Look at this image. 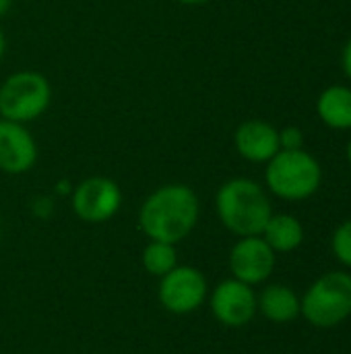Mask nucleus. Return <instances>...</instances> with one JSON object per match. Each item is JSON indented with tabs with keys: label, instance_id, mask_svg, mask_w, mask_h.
Returning a JSON list of instances; mask_svg holds the SVG:
<instances>
[{
	"label": "nucleus",
	"instance_id": "nucleus-16",
	"mask_svg": "<svg viewBox=\"0 0 351 354\" xmlns=\"http://www.w3.org/2000/svg\"><path fill=\"white\" fill-rule=\"evenodd\" d=\"M331 251L343 268L351 270V220L341 222L335 228L331 236Z\"/></svg>",
	"mask_w": 351,
	"mask_h": 354
},
{
	"label": "nucleus",
	"instance_id": "nucleus-25",
	"mask_svg": "<svg viewBox=\"0 0 351 354\" xmlns=\"http://www.w3.org/2000/svg\"><path fill=\"white\" fill-rule=\"evenodd\" d=\"M0 234H2V224H0Z\"/></svg>",
	"mask_w": 351,
	"mask_h": 354
},
{
	"label": "nucleus",
	"instance_id": "nucleus-4",
	"mask_svg": "<svg viewBox=\"0 0 351 354\" xmlns=\"http://www.w3.org/2000/svg\"><path fill=\"white\" fill-rule=\"evenodd\" d=\"M300 317L312 328L333 330L351 317V274L333 270L317 278L300 297Z\"/></svg>",
	"mask_w": 351,
	"mask_h": 354
},
{
	"label": "nucleus",
	"instance_id": "nucleus-11",
	"mask_svg": "<svg viewBox=\"0 0 351 354\" xmlns=\"http://www.w3.org/2000/svg\"><path fill=\"white\" fill-rule=\"evenodd\" d=\"M236 153L250 164H267L279 147V129L263 118L240 122L232 135Z\"/></svg>",
	"mask_w": 351,
	"mask_h": 354
},
{
	"label": "nucleus",
	"instance_id": "nucleus-1",
	"mask_svg": "<svg viewBox=\"0 0 351 354\" xmlns=\"http://www.w3.org/2000/svg\"><path fill=\"white\" fill-rule=\"evenodd\" d=\"M201 220V199L184 183H166L153 189L139 207V230L147 241L178 245L188 239Z\"/></svg>",
	"mask_w": 351,
	"mask_h": 354
},
{
	"label": "nucleus",
	"instance_id": "nucleus-5",
	"mask_svg": "<svg viewBox=\"0 0 351 354\" xmlns=\"http://www.w3.org/2000/svg\"><path fill=\"white\" fill-rule=\"evenodd\" d=\"M52 95V83L43 73L14 71L0 83V118L29 124L48 112Z\"/></svg>",
	"mask_w": 351,
	"mask_h": 354
},
{
	"label": "nucleus",
	"instance_id": "nucleus-20",
	"mask_svg": "<svg viewBox=\"0 0 351 354\" xmlns=\"http://www.w3.org/2000/svg\"><path fill=\"white\" fill-rule=\"evenodd\" d=\"M70 191H72V187H70L66 180H60V183L56 185V193H58V195H70Z\"/></svg>",
	"mask_w": 351,
	"mask_h": 354
},
{
	"label": "nucleus",
	"instance_id": "nucleus-19",
	"mask_svg": "<svg viewBox=\"0 0 351 354\" xmlns=\"http://www.w3.org/2000/svg\"><path fill=\"white\" fill-rule=\"evenodd\" d=\"M341 71H343L345 79L351 83V37L341 50Z\"/></svg>",
	"mask_w": 351,
	"mask_h": 354
},
{
	"label": "nucleus",
	"instance_id": "nucleus-18",
	"mask_svg": "<svg viewBox=\"0 0 351 354\" xmlns=\"http://www.w3.org/2000/svg\"><path fill=\"white\" fill-rule=\"evenodd\" d=\"M31 209L37 218H48L54 212V201L50 197H35L31 203Z\"/></svg>",
	"mask_w": 351,
	"mask_h": 354
},
{
	"label": "nucleus",
	"instance_id": "nucleus-8",
	"mask_svg": "<svg viewBox=\"0 0 351 354\" xmlns=\"http://www.w3.org/2000/svg\"><path fill=\"white\" fill-rule=\"evenodd\" d=\"M207 301L217 324L232 330L248 326L259 313L254 288L236 278L221 280L213 290H209Z\"/></svg>",
	"mask_w": 351,
	"mask_h": 354
},
{
	"label": "nucleus",
	"instance_id": "nucleus-17",
	"mask_svg": "<svg viewBox=\"0 0 351 354\" xmlns=\"http://www.w3.org/2000/svg\"><path fill=\"white\" fill-rule=\"evenodd\" d=\"M306 137L300 127H283L279 129V147L281 149H304Z\"/></svg>",
	"mask_w": 351,
	"mask_h": 354
},
{
	"label": "nucleus",
	"instance_id": "nucleus-2",
	"mask_svg": "<svg viewBox=\"0 0 351 354\" xmlns=\"http://www.w3.org/2000/svg\"><path fill=\"white\" fill-rule=\"evenodd\" d=\"M215 214L221 226L234 236H259L273 216L271 195L259 180L234 176L217 189Z\"/></svg>",
	"mask_w": 351,
	"mask_h": 354
},
{
	"label": "nucleus",
	"instance_id": "nucleus-23",
	"mask_svg": "<svg viewBox=\"0 0 351 354\" xmlns=\"http://www.w3.org/2000/svg\"><path fill=\"white\" fill-rule=\"evenodd\" d=\"M178 2L184 6H203V4H209L211 0H178Z\"/></svg>",
	"mask_w": 351,
	"mask_h": 354
},
{
	"label": "nucleus",
	"instance_id": "nucleus-14",
	"mask_svg": "<svg viewBox=\"0 0 351 354\" xmlns=\"http://www.w3.org/2000/svg\"><path fill=\"white\" fill-rule=\"evenodd\" d=\"M261 236L275 253H292L302 247L306 230H304V224L296 216L273 212Z\"/></svg>",
	"mask_w": 351,
	"mask_h": 354
},
{
	"label": "nucleus",
	"instance_id": "nucleus-10",
	"mask_svg": "<svg viewBox=\"0 0 351 354\" xmlns=\"http://www.w3.org/2000/svg\"><path fill=\"white\" fill-rule=\"evenodd\" d=\"M39 160L37 139L27 124L0 118V172L21 176L35 168Z\"/></svg>",
	"mask_w": 351,
	"mask_h": 354
},
{
	"label": "nucleus",
	"instance_id": "nucleus-24",
	"mask_svg": "<svg viewBox=\"0 0 351 354\" xmlns=\"http://www.w3.org/2000/svg\"><path fill=\"white\" fill-rule=\"evenodd\" d=\"M345 160H348V164H350L351 168V137L350 141H348V145H345Z\"/></svg>",
	"mask_w": 351,
	"mask_h": 354
},
{
	"label": "nucleus",
	"instance_id": "nucleus-22",
	"mask_svg": "<svg viewBox=\"0 0 351 354\" xmlns=\"http://www.w3.org/2000/svg\"><path fill=\"white\" fill-rule=\"evenodd\" d=\"M4 54H6V35H4V31L0 27V64L4 60Z\"/></svg>",
	"mask_w": 351,
	"mask_h": 354
},
{
	"label": "nucleus",
	"instance_id": "nucleus-3",
	"mask_svg": "<svg viewBox=\"0 0 351 354\" xmlns=\"http://www.w3.org/2000/svg\"><path fill=\"white\" fill-rule=\"evenodd\" d=\"M323 166L317 156L304 149H279L265 164V189L269 195L298 203L306 201L323 185Z\"/></svg>",
	"mask_w": 351,
	"mask_h": 354
},
{
	"label": "nucleus",
	"instance_id": "nucleus-13",
	"mask_svg": "<svg viewBox=\"0 0 351 354\" xmlns=\"http://www.w3.org/2000/svg\"><path fill=\"white\" fill-rule=\"evenodd\" d=\"M317 116L333 131H351V85L325 87L317 97Z\"/></svg>",
	"mask_w": 351,
	"mask_h": 354
},
{
	"label": "nucleus",
	"instance_id": "nucleus-9",
	"mask_svg": "<svg viewBox=\"0 0 351 354\" xmlns=\"http://www.w3.org/2000/svg\"><path fill=\"white\" fill-rule=\"evenodd\" d=\"M275 263H277V253L265 243L261 234L238 239L230 249V257H228L232 278L248 286L265 284L273 276Z\"/></svg>",
	"mask_w": 351,
	"mask_h": 354
},
{
	"label": "nucleus",
	"instance_id": "nucleus-21",
	"mask_svg": "<svg viewBox=\"0 0 351 354\" xmlns=\"http://www.w3.org/2000/svg\"><path fill=\"white\" fill-rule=\"evenodd\" d=\"M12 4H14V0H0V19L8 15V10L12 8Z\"/></svg>",
	"mask_w": 351,
	"mask_h": 354
},
{
	"label": "nucleus",
	"instance_id": "nucleus-15",
	"mask_svg": "<svg viewBox=\"0 0 351 354\" xmlns=\"http://www.w3.org/2000/svg\"><path fill=\"white\" fill-rule=\"evenodd\" d=\"M141 266L143 270L153 276V278H161L168 272H172L178 266V251L176 245L170 243H159V241H149L143 247L141 253Z\"/></svg>",
	"mask_w": 351,
	"mask_h": 354
},
{
	"label": "nucleus",
	"instance_id": "nucleus-7",
	"mask_svg": "<svg viewBox=\"0 0 351 354\" xmlns=\"http://www.w3.org/2000/svg\"><path fill=\"white\" fill-rule=\"evenodd\" d=\"M209 290V282L199 268L176 266L159 278L157 301L172 315H190L205 305Z\"/></svg>",
	"mask_w": 351,
	"mask_h": 354
},
{
	"label": "nucleus",
	"instance_id": "nucleus-6",
	"mask_svg": "<svg viewBox=\"0 0 351 354\" xmlns=\"http://www.w3.org/2000/svg\"><path fill=\"white\" fill-rule=\"evenodd\" d=\"M124 195L120 185L101 174H93L77 183L70 191L72 214L85 224H106L122 209Z\"/></svg>",
	"mask_w": 351,
	"mask_h": 354
},
{
	"label": "nucleus",
	"instance_id": "nucleus-12",
	"mask_svg": "<svg viewBox=\"0 0 351 354\" xmlns=\"http://www.w3.org/2000/svg\"><path fill=\"white\" fill-rule=\"evenodd\" d=\"M259 313L271 324H292L300 317V297L288 284H269L257 295Z\"/></svg>",
	"mask_w": 351,
	"mask_h": 354
}]
</instances>
